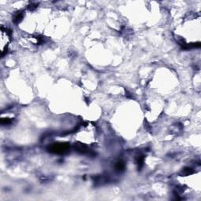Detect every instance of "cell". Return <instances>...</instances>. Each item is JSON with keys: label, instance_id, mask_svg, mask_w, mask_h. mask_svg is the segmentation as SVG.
<instances>
[{"label": "cell", "instance_id": "1", "mask_svg": "<svg viewBox=\"0 0 201 201\" xmlns=\"http://www.w3.org/2000/svg\"><path fill=\"white\" fill-rule=\"evenodd\" d=\"M68 149V145L65 144H54L50 147V152L54 153H64Z\"/></svg>", "mask_w": 201, "mask_h": 201}, {"label": "cell", "instance_id": "2", "mask_svg": "<svg viewBox=\"0 0 201 201\" xmlns=\"http://www.w3.org/2000/svg\"><path fill=\"white\" fill-rule=\"evenodd\" d=\"M125 168V164L123 161H119L115 164V169L117 170L118 171H123Z\"/></svg>", "mask_w": 201, "mask_h": 201}]
</instances>
